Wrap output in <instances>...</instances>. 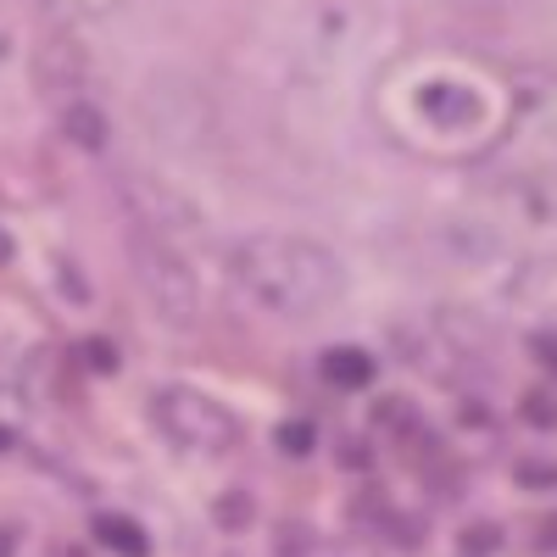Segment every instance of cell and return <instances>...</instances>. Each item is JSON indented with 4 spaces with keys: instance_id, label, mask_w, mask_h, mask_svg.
<instances>
[{
    "instance_id": "6da1fadb",
    "label": "cell",
    "mask_w": 557,
    "mask_h": 557,
    "mask_svg": "<svg viewBox=\"0 0 557 557\" xmlns=\"http://www.w3.org/2000/svg\"><path fill=\"white\" fill-rule=\"evenodd\" d=\"M228 273H235V285L257 307L285 312V318H307L318 307L341 301V290H346L341 262L323 246H312V240H278V235L235 246V251H228Z\"/></svg>"
},
{
    "instance_id": "7a4b0ae2",
    "label": "cell",
    "mask_w": 557,
    "mask_h": 557,
    "mask_svg": "<svg viewBox=\"0 0 557 557\" xmlns=\"http://www.w3.org/2000/svg\"><path fill=\"white\" fill-rule=\"evenodd\" d=\"M128 268H134L139 290L151 296V307H157L168 323H196V312H201L196 273L184 268V257H178L173 246H162L157 235H134V246H128Z\"/></svg>"
},
{
    "instance_id": "3957f363",
    "label": "cell",
    "mask_w": 557,
    "mask_h": 557,
    "mask_svg": "<svg viewBox=\"0 0 557 557\" xmlns=\"http://www.w3.org/2000/svg\"><path fill=\"white\" fill-rule=\"evenodd\" d=\"M157 424L168 441L190 446V451H228L240 441V418L228 412L223 401L201 396V391H162L157 396Z\"/></svg>"
},
{
    "instance_id": "277c9868",
    "label": "cell",
    "mask_w": 557,
    "mask_h": 557,
    "mask_svg": "<svg viewBox=\"0 0 557 557\" xmlns=\"http://www.w3.org/2000/svg\"><path fill=\"white\" fill-rule=\"evenodd\" d=\"M318 374L335 391H368L374 385V357H368L362 346H330L318 357Z\"/></svg>"
},
{
    "instance_id": "5b68a950",
    "label": "cell",
    "mask_w": 557,
    "mask_h": 557,
    "mask_svg": "<svg viewBox=\"0 0 557 557\" xmlns=\"http://www.w3.org/2000/svg\"><path fill=\"white\" fill-rule=\"evenodd\" d=\"M84 67H89V57L78 51L73 39H51L39 51V84L45 89H78L84 84Z\"/></svg>"
},
{
    "instance_id": "8992f818",
    "label": "cell",
    "mask_w": 557,
    "mask_h": 557,
    "mask_svg": "<svg viewBox=\"0 0 557 557\" xmlns=\"http://www.w3.org/2000/svg\"><path fill=\"white\" fill-rule=\"evenodd\" d=\"M89 535H96L107 552H117V557H151L146 530H139L134 519H123V513H96L89 519Z\"/></svg>"
},
{
    "instance_id": "52a82bcc",
    "label": "cell",
    "mask_w": 557,
    "mask_h": 557,
    "mask_svg": "<svg viewBox=\"0 0 557 557\" xmlns=\"http://www.w3.org/2000/svg\"><path fill=\"white\" fill-rule=\"evenodd\" d=\"M62 134L73 139V146H84V151H101V146H107V117H101V107H89V101L62 107Z\"/></svg>"
},
{
    "instance_id": "ba28073f",
    "label": "cell",
    "mask_w": 557,
    "mask_h": 557,
    "mask_svg": "<svg viewBox=\"0 0 557 557\" xmlns=\"http://www.w3.org/2000/svg\"><path fill=\"white\" fill-rule=\"evenodd\" d=\"M51 17H62V23H89V17H107V12H117L123 0H39Z\"/></svg>"
},
{
    "instance_id": "9c48e42d",
    "label": "cell",
    "mask_w": 557,
    "mask_h": 557,
    "mask_svg": "<svg viewBox=\"0 0 557 557\" xmlns=\"http://www.w3.org/2000/svg\"><path fill=\"white\" fill-rule=\"evenodd\" d=\"M278 451L285 457H307L312 446H318V424H307V418H290V424H278Z\"/></svg>"
},
{
    "instance_id": "30bf717a",
    "label": "cell",
    "mask_w": 557,
    "mask_h": 557,
    "mask_svg": "<svg viewBox=\"0 0 557 557\" xmlns=\"http://www.w3.org/2000/svg\"><path fill=\"white\" fill-rule=\"evenodd\" d=\"M524 418L535 430H557V396L552 391H530L524 396Z\"/></svg>"
},
{
    "instance_id": "8fae6325",
    "label": "cell",
    "mask_w": 557,
    "mask_h": 557,
    "mask_svg": "<svg viewBox=\"0 0 557 557\" xmlns=\"http://www.w3.org/2000/svg\"><path fill=\"white\" fill-rule=\"evenodd\" d=\"M246 519H251V502L246 496H223L218 502V524L223 530H246Z\"/></svg>"
},
{
    "instance_id": "7c38bea8",
    "label": "cell",
    "mask_w": 557,
    "mask_h": 557,
    "mask_svg": "<svg viewBox=\"0 0 557 557\" xmlns=\"http://www.w3.org/2000/svg\"><path fill=\"white\" fill-rule=\"evenodd\" d=\"M519 485H557V462H519V474H513Z\"/></svg>"
},
{
    "instance_id": "4fadbf2b",
    "label": "cell",
    "mask_w": 557,
    "mask_h": 557,
    "mask_svg": "<svg viewBox=\"0 0 557 557\" xmlns=\"http://www.w3.org/2000/svg\"><path fill=\"white\" fill-rule=\"evenodd\" d=\"M84 362L96 368V374H112V368H117V351H112V341H89V346H84Z\"/></svg>"
},
{
    "instance_id": "5bb4252c",
    "label": "cell",
    "mask_w": 557,
    "mask_h": 557,
    "mask_svg": "<svg viewBox=\"0 0 557 557\" xmlns=\"http://www.w3.org/2000/svg\"><path fill=\"white\" fill-rule=\"evenodd\" d=\"M530 351H535V362L546 368V374H557V341L552 335H530Z\"/></svg>"
},
{
    "instance_id": "9a60e30c",
    "label": "cell",
    "mask_w": 557,
    "mask_h": 557,
    "mask_svg": "<svg viewBox=\"0 0 557 557\" xmlns=\"http://www.w3.org/2000/svg\"><path fill=\"white\" fill-rule=\"evenodd\" d=\"M496 541H502V535H496V530L485 524V530H469V535H462V552H491Z\"/></svg>"
},
{
    "instance_id": "2e32d148",
    "label": "cell",
    "mask_w": 557,
    "mask_h": 557,
    "mask_svg": "<svg viewBox=\"0 0 557 557\" xmlns=\"http://www.w3.org/2000/svg\"><path fill=\"white\" fill-rule=\"evenodd\" d=\"M285 557H341V552H330V546H307V552H285Z\"/></svg>"
},
{
    "instance_id": "e0dca14e",
    "label": "cell",
    "mask_w": 557,
    "mask_h": 557,
    "mask_svg": "<svg viewBox=\"0 0 557 557\" xmlns=\"http://www.w3.org/2000/svg\"><path fill=\"white\" fill-rule=\"evenodd\" d=\"M0 557H12V530H0Z\"/></svg>"
},
{
    "instance_id": "ac0fdd59",
    "label": "cell",
    "mask_w": 557,
    "mask_h": 557,
    "mask_svg": "<svg viewBox=\"0 0 557 557\" xmlns=\"http://www.w3.org/2000/svg\"><path fill=\"white\" fill-rule=\"evenodd\" d=\"M7 257H12V240H7V235H0V262H7Z\"/></svg>"
},
{
    "instance_id": "d6986e66",
    "label": "cell",
    "mask_w": 557,
    "mask_h": 557,
    "mask_svg": "<svg viewBox=\"0 0 557 557\" xmlns=\"http://www.w3.org/2000/svg\"><path fill=\"white\" fill-rule=\"evenodd\" d=\"M0 446H12V435H7V430H0Z\"/></svg>"
}]
</instances>
